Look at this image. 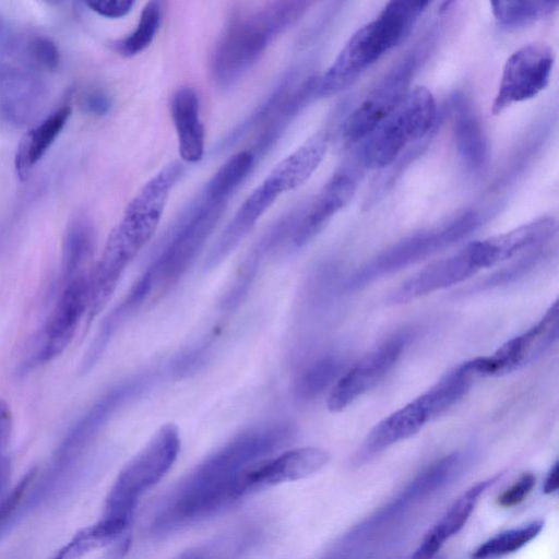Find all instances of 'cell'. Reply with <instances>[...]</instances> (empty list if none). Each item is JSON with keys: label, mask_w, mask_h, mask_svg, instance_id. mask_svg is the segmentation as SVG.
I'll return each instance as SVG.
<instances>
[{"label": "cell", "mask_w": 559, "mask_h": 559, "mask_svg": "<svg viewBox=\"0 0 559 559\" xmlns=\"http://www.w3.org/2000/svg\"><path fill=\"white\" fill-rule=\"evenodd\" d=\"M162 4L146 2L134 29L115 44L116 50L124 57H134L144 51L156 37L162 23Z\"/></svg>", "instance_id": "obj_33"}, {"label": "cell", "mask_w": 559, "mask_h": 559, "mask_svg": "<svg viewBox=\"0 0 559 559\" xmlns=\"http://www.w3.org/2000/svg\"><path fill=\"white\" fill-rule=\"evenodd\" d=\"M88 289L90 272L62 284L55 307L40 333L32 364H46L64 352L81 319L87 313Z\"/></svg>", "instance_id": "obj_14"}, {"label": "cell", "mask_w": 559, "mask_h": 559, "mask_svg": "<svg viewBox=\"0 0 559 559\" xmlns=\"http://www.w3.org/2000/svg\"><path fill=\"white\" fill-rule=\"evenodd\" d=\"M451 108L459 156L468 170L483 171L488 163L489 148L481 123L469 99L462 93L452 96Z\"/></svg>", "instance_id": "obj_23"}, {"label": "cell", "mask_w": 559, "mask_h": 559, "mask_svg": "<svg viewBox=\"0 0 559 559\" xmlns=\"http://www.w3.org/2000/svg\"><path fill=\"white\" fill-rule=\"evenodd\" d=\"M264 536L258 523L247 522L190 547L173 559H246L260 546Z\"/></svg>", "instance_id": "obj_24"}, {"label": "cell", "mask_w": 559, "mask_h": 559, "mask_svg": "<svg viewBox=\"0 0 559 559\" xmlns=\"http://www.w3.org/2000/svg\"><path fill=\"white\" fill-rule=\"evenodd\" d=\"M491 10L498 23L507 28H518L551 15L558 1H491Z\"/></svg>", "instance_id": "obj_31"}, {"label": "cell", "mask_w": 559, "mask_h": 559, "mask_svg": "<svg viewBox=\"0 0 559 559\" xmlns=\"http://www.w3.org/2000/svg\"><path fill=\"white\" fill-rule=\"evenodd\" d=\"M120 536V531L112 523L100 519L76 532L50 559H80L87 552L115 542Z\"/></svg>", "instance_id": "obj_32"}, {"label": "cell", "mask_w": 559, "mask_h": 559, "mask_svg": "<svg viewBox=\"0 0 559 559\" xmlns=\"http://www.w3.org/2000/svg\"><path fill=\"white\" fill-rule=\"evenodd\" d=\"M318 75L299 76L293 73L287 76L271 95L261 104L240 129L234 132L233 142L252 131L253 147L250 151L263 153L283 133L294 117L316 96ZM249 150V148H248Z\"/></svg>", "instance_id": "obj_9"}, {"label": "cell", "mask_w": 559, "mask_h": 559, "mask_svg": "<svg viewBox=\"0 0 559 559\" xmlns=\"http://www.w3.org/2000/svg\"><path fill=\"white\" fill-rule=\"evenodd\" d=\"M436 416L424 394L378 423L356 451L353 462L364 464L395 443L417 433Z\"/></svg>", "instance_id": "obj_20"}, {"label": "cell", "mask_w": 559, "mask_h": 559, "mask_svg": "<svg viewBox=\"0 0 559 559\" xmlns=\"http://www.w3.org/2000/svg\"><path fill=\"white\" fill-rule=\"evenodd\" d=\"M543 527L544 522L535 520L525 525L500 532L475 548L471 557L473 559H496L516 552L534 540Z\"/></svg>", "instance_id": "obj_29"}, {"label": "cell", "mask_w": 559, "mask_h": 559, "mask_svg": "<svg viewBox=\"0 0 559 559\" xmlns=\"http://www.w3.org/2000/svg\"><path fill=\"white\" fill-rule=\"evenodd\" d=\"M480 218L474 212H467L455 219L428 231L413 235L384 250L358 271L345 283L347 290H357L388 274L415 264L473 233Z\"/></svg>", "instance_id": "obj_8"}, {"label": "cell", "mask_w": 559, "mask_h": 559, "mask_svg": "<svg viewBox=\"0 0 559 559\" xmlns=\"http://www.w3.org/2000/svg\"><path fill=\"white\" fill-rule=\"evenodd\" d=\"M283 193L281 186L266 175L239 205L210 249L205 269L213 270L227 259Z\"/></svg>", "instance_id": "obj_17"}, {"label": "cell", "mask_w": 559, "mask_h": 559, "mask_svg": "<svg viewBox=\"0 0 559 559\" xmlns=\"http://www.w3.org/2000/svg\"><path fill=\"white\" fill-rule=\"evenodd\" d=\"M357 182L352 170L338 169L316 195L295 213L290 243L295 248L311 241L353 199Z\"/></svg>", "instance_id": "obj_16"}, {"label": "cell", "mask_w": 559, "mask_h": 559, "mask_svg": "<svg viewBox=\"0 0 559 559\" xmlns=\"http://www.w3.org/2000/svg\"><path fill=\"white\" fill-rule=\"evenodd\" d=\"M154 372L133 376L102 396L69 432L53 462L55 473L74 462L109 419L124 405L140 397L156 382Z\"/></svg>", "instance_id": "obj_10"}, {"label": "cell", "mask_w": 559, "mask_h": 559, "mask_svg": "<svg viewBox=\"0 0 559 559\" xmlns=\"http://www.w3.org/2000/svg\"><path fill=\"white\" fill-rule=\"evenodd\" d=\"M294 433L290 424L275 421L233 437L160 497L147 521V534L167 537L231 509L251 495L250 467L288 444Z\"/></svg>", "instance_id": "obj_1"}, {"label": "cell", "mask_w": 559, "mask_h": 559, "mask_svg": "<svg viewBox=\"0 0 559 559\" xmlns=\"http://www.w3.org/2000/svg\"><path fill=\"white\" fill-rule=\"evenodd\" d=\"M182 173L180 163H169L143 183L127 204L90 272L86 313L90 322L106 307L127 267L155 234Z\"/></svg>", "instance_id": "obj_2"}, {"label": "cell", "mask_w": 559, "mask_h": 559, "mask_svg": "<svg viewBox=\"0 0 559 559\" xmlns=\"http://www.w3.org/2000/svg\"><path fill=\"white\" fill-rule=\"evenodd\" d=\"M13 428V416L10 405L0 399V454L7 447Z\"/></svg>", "instance_id": "obj_40"}, {"label": "cell", "mask_w": 559, "mask_h": 559, "mask_svg": "<svg viewBox=\"0 0 559 559\" xmlns=\"http://www.w3.org/2000/svg\"><path fill=\"white\" fill-rule=\"evenodd\" d=\"M32 59L41 67L53 70L60 62V53L52 40L43 36L33 37L27 45Z\"/></svg>", "instance_id": "obj_35"}, {"label": "cell", "mask_w": 559, "mask_h": 559, "mask_svg": "<svg viewBox=\"0 0 559 559\" xmlns=\"http://www.w3.org/2000/svg\"><path fill=\"white\" fill-rule=\"evenodd\" d=\"M471 460L469 452H453L423 471L401 496L402 502L425 497L448 483L465 468Z\"/></svg>", "instance_id": "obj_28"}, {"label": "cell", "mask_w": 559, "mask_h": 559, "mask_svg": "<svg viewBox=\"0 0 559 559\" xmlns=\"http://www.w3.org/2000/svg\"><path fill=\"white\" fill-rule=\"evenodd\" d=\"M558 301L545 316L526 332L509 340L492 355L468 360L473 372L478 376H501L525 367L539 358L558 340Z\"/></svg>", "instance_id": "obj_13"}, {"label": "cell", "mask_w": 559, "mask_h": 559, "mask_svg": "<svg viewBox=\"0 0 559 559\" xmlns=\"http://www.w3.org/2000/svg\"><path fill=\"white\" fill-rule=\"evenodd\" d=\"M417 63L415 55L405 57L349 112L343 126V135L347 143L362 141L393 111L409 91Z\"/></svg>", "instance_id": "obj_12"}, {"label": "cell", "mask_w": 559, "mask_h": 559, "mask_svg": "<svg viewBox=\"0 0 559 559\" xmlns=\"http://www.w3.org/2000/svg\"><path fill=\"white\" fill-rule=\"evenodd\" d=\"M407 342L408 334L395 335L344 372L330 390L328 408L341 412L373 388L397 362Z\"/></svg>", "instance_id": "obj_15"}, {"label": "cell", "mask_w": 559, "mask_h": 559, "mask_svg": "<svg viewBox=\"0 0 559 559\" xmlns=\"http://www.w3.org/2000/svg\"><path fill=\"white\" fill-rule=\"evenodd\" d=\"M229 198L207 185L177 218L157 255L120 301L132 316L144 304L170 289L194 263L217 226Z\"/></svg>", "instance_id": "obj_3"}, {"label": "cell", "mask_w": 559, "mask_h": 559, "mask_svg": "<svg viewBox=\"0 0 559 559\" xmlns=\"http://www.w3.org/2000/svg\"><path fill=\"white\" fill-rule=\"evenodd\" d=\"M558 487H559V465L556 462L545 478V481L543 485V491L545 495H552L558 491Z\"/></svg>", "instance_id": "obj_42"}, {"label": "cell", "mask_w": 559, "mask_h": 559, "mask_svg": "<svg viewBox=\"0 0 559 559\" xmlns=\"http://www.w3.org/2000/svg\"><path fill=\"white\" fill-rule=\"evenodd\" d=\"M70 116L71 108L63 106L51 112L22 136L14 157L15 170L21 179H25L45 155L67 124Z\"/></svg>", "instance_id": "obj_26"}, {"label": "cell", "mask_w": 559, "mask_h": 559, "mask_svg": "<svg viewBox=\"0 0 559 559\" xmlns=\"http://www.w3.org/2000/svg\"><path fill=\"white\" fill-rule=\"evenodd\" d=\"M343 362L335 356H325L309 365L294 382V395L310 401L321 395L338 380Z\"/></svg>", "instance_id": "obj_30"}, {"label": "cell", "mask_w": 559, "mask_h": 559, "mask_svg": "<svg viewBox=\"0 0 559 559\" xmlns=\"http://www.w3.org/2000/svg\"><path fill=\"white\" fill-rule=\"evenodd\" d=\"M180 447L178 427L171 423L160 426L119 472L106 496L103 518L130 525L139 501L167 475Z\"/></svg>", "instance_id": "obj_6"}, {"label": "cell", "mask_w": 559, "mask_h": 559, "mask_svg": "<svg viewBox=\"0 0 559 559\" xmlns=\"http://www.w3.org/2000/svg\"><path fill=\"white\" fill-rule=\"evenodd\" d=\"M428 5V1L388 2L377 17L349 37L333 62L318 75L316 96L329 97L354 84L409 35Z\"/></svg>", "instance_id": "obj_5"}, {"label": "cell", "mask_w": 559, "mask_h": 559, "mask_svg": "<svg viewBox=\"0 0 559 559\" xmlns=\"http://www.w3.org/2000/svg\"><path fill=\"white\" fill-rule=\"evenodd\" d=\"M310 5L309 1H273L230 17L212 52L214 82L228 86L241 78Z\"/></svg>", "instance_id": "obj_4"}, {"label": "cell", "mask_w": 559, "mask_h": 559, "mask_svg": "<svg viewBox=\"0 0 559 559\" xmlns=\"http://www.w3.org/2000/svg\"><path fill=\"white\" fill-rule=\"evenodd\" d=\"M81 106L84 111L91 115L104 116L111 108V99L100 90H91L82 96Z\"/></svg>", "instance_id": "obj_39"}, {"label": "cell", "mask_w": 559, "mask_h": 559, "mask_svg": "<svg viewBox=\"0 0 559 559\" xmlns=\"http://www.w3.org/2000/svg\"><path fill=\"white\" fill-rule=\"evenodd\" d=\"M94 231L85 219L73 221L64 235L61 253L62 284L87 273L86 266L93 255Z\"/></svg>", "instance_id": "obj_27"}, {"label": "cell", "mask_w": 559, "mask_h": 559, "mask_svg": "<svg viewBox=\"0 0 559 559\" xmlns=\"http://www.w3.org/2000/svg\"><path fill=\"white\" fill-rule=\"evenodd\" d=\"M556 231L552 217H542L512 230L479 240L490 266L527 250L543 247Z\"/></svg>", "instance_id": "obj_25"}, {"label": "cell", "mask_w": 559, "mask_h": 559, "mask_svg": "<svg viewBox=\"0 0 559 559\" xmlns=\"http://www.w3.org/2000/svg\"><path fill=\"white\" fill-rule=\"evenodd\" d=\"M323 559H337V558H332V557H329V558H328V557H326V558H323Z\"/></svg>", "instance_id": "obj_43"}, {"label": "cell", "mask_w": 559, "mask_h": 559, "mask_svg": "<svg viewBox=\"0 0 559 559\" xmlns=\"http://www.w3.org/2000/svg\"><path fill=\"white\" fill-rule=\"evenodd\" d=\"M11 461L3 453L0 454V498L5 496V490L8 488L10 478H11ZM1 502V501H0Z\"/></svg>", "instance_id": "obj_41"}, {"label": "cell", "mask_w": 559, "mask_h": 559, "mask_svg": "<svg viewBox=\"0 0 559 559\" xmlns=\"http://www.w3.org/2000/svg\"><path fill=\"white\" fill-rule=\"evenodd\" d=\"M536 478L532 473H525L519 477L498 497L497 503L502 508H512L520 504L533 490Z\"/></svg>", "instance_id": "obj_37"}, {"label": "cell", "mask_w": 559, "mask_h": 559, "mask_svg": "<svg viewBox=\"0 0 559 559\" xmlns=\"http://www.w3.org/2000/svg\"><path fill=\"white\" fill-rule=\"evenodd\" d=\"M542 259L543 251L542 249L537 248L516 262L502 267L499 271L492 273L490 276L481 280V282L475 284L473 288H469L468 292L471 293L472 290L479 292L490 289L516 282L526 274L531 273L533 269L540 263Z\"/></svg>", "instance_id": "obj_34"}, {"label": "cell", "mask_w": 559, "mask_h": 559, "mask_svg": "<svg viewBox=\"0 0 559 559\" xmlns=\"http://www.w3.org/2000/svg\"><path fill=\"white\" fill-rule=\"evenodd\" d=\"M436 117L432 93L425 86L409 90L393 111L359 142V163L368 169L391 165L404 148L432 130Z\"/></svg>", "instance_id": "obj_7"}, {"label": "cell", "mask_w": 559, "mask_h": 559, "mask_svg": "<svg viewBox=\"0 0 559 559\" xmlns=\"http://www.w3.org/2000/svg\"><path fill=\"white\" fill-rule=\"evenodd\" d=\"M329 461V452L317 447L290 449L265 457L253 464L247 474L250 492L307 478L322 469Z\"/></svg>", "instance_id": "obj_19"}, {"label": "cell", "mask_w": 559, "mask_h": 559, "mask_svg": "<svg viewBox=\"0 0 559 559\" xmlns=\"http://www.w3.org/2000/svg\"><path fill=\"white\" fill-rule=\"evenodd\" d=\"M481 269L468 243L456 253L438 260L407 278L389 296L392 304H404L466 281Z\"/></svg>", "instance_id": "obj_18"}, {"label": "cell", "mask_w": 559, "mask_h": 559, "mask_svg": "<svg viewBox=\"0 0 559 559\" xmlns=\"http://www.w3.org/2000/svg\"><path fill=\"white\" fill-rule=\"evenodd\" d=\"M37 469L28 471L20 481L8 492L0 502V528L4 525L8 519L13 514L15 509L22 501L25 492L34 481Z\"/></svg>", "instance_id": "obj_36"}, {"label": "cell", "mask_w": 559, "mask_h": 559, "mask_svg": "<svg viewBox=\"0 0 559 559\" xmlns=\"http://www.w3.org/2000/svg\"><path fill=\"white\" fill-rule=\"evenodd\" d=\"M555 55L544 43L527 44L506 61L491 111L499 115L514 103L535 97L550 81Z\"/></svg>", "instance_id": "obj_11"}, {"label": "cell", "mask_w": 559, "mask_h": 559, "mask_svg": "<svg viewBox=\"0 0 559 559\" xmlns=\"http://www.w3.org/2000/svg\"><path fill=\"white\" fill-rule=\"evenodd\" d=\"M178 152L185 163L200 162L205 152V129L200 115V98L193 87L181 86L170 100Z\"/></svg>", "instance_id": "obj_21"}, {"label": "cell", "mask_w": 559, "mask_h": 559, "mask_svg": "<svg viewBox=\"0 0 559 559\" xmlns=\"http://www.w3.org/2000/svg\"><path fill=\"white\" fill-rule=\"evenodd\" d=\"M132 0L87 1L85 4L97 14L108 19H120L127 15L134 5Z\"/></svg>", "instance_id": "obj_38"}, {"label": "cell", "mask_w": 559, "mask_h": 559, "mask_svg": "<svg viewBox=\"0 0 559 559\" xmlns=\"http://www.w3.org/2000/svg\"><path fill=\"white\" fill-rule=\"evenodd\" d=\"M498 476L476 483L448 508L439 521L426 533L412 559H431L442 546L466 524L484 492Z\"/></svg>", "instance_id": "obj_22"}]
</instances>
